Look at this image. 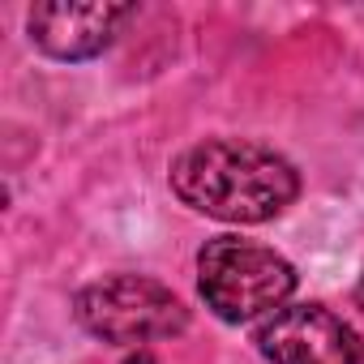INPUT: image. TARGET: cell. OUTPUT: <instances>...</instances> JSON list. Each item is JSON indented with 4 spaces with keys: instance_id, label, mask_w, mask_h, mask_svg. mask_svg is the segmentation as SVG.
<instances>
[{
    "instance_id": "6da1fadb",
    "label": "cell",
    "mask_w": 364,
    "mask_h": 364,
    "mask_svg": "<svg viewBox=\"0 0 364 364\" xmlns=\"http://www.w3.org/2000/svg\"><path fill=\"white\" fill-rule=\"evenodd\" d=\"M171 193L219 223H270L300 198V171L253 137H206L180 150L167 171Z\"/></svg>"
},
{
    "instance_id": "7a4b0ae2",
    "label": "cell",
    "mask_w": 364,
    "mask_h": 364,
    "mask_svg": "<svg viewBox=\"0 0 364 364\" xmlns=\"http://www.w3.org/2000/svg\"><path fill=\"white\" fill-rule=\"evenodd\" d=\"M198 291L206 309L228 326L274 317L296 291V266L270 245L215 236L198 249Z\"/></svg>"
},
{
    "instance_id": "3957f363",
    "label": "cell",
    "mask_w": 364,
    "mask_h": 364,
    "mask_svg": "<svg viewBox=\"0 0 364 364\" xmlns=\"http://www.w3.org/2000/svg\"><path fill=\"white\" fill-rule=\"evenodd\" d=\"M73 317L86 334L112 347H137L189 330V309L167 283L146 274H107L73 296Z\"/></svg>"
},
{
    "instance_id": "277c9868",
    "label": "cell",
    "mask_w": 364,
    "mask_h": 364,
    "mask_svg": "<svg viewBox=\"0 0 364 364\" xmlns=\"http://www.w3.org/2000/svg\"><path fill=\"white\" fill-rule=\"evenodd\" d=\"M257 351L270 364H364L360 334L326 304H283L257 326Z\"/></svg>"
},
{
    "instance_id": "5b68a950",
    "label": "cell",
    "mask_w": 364,
    "mask_h": 364,
    "mask_svg": "<svg viewBox=\"0 0 364 364\" xmlns=\"http://www.w3.org/2000/svg\"><path fill=\"white\" fill-rule=\"evenodd\" d=\"M133 18V5H107V0H48L26 14L31 43L65 65L95 60L112 48L120 26Z\"/></svg>"
},
{
    "instance_id": "8992f818",
    "label": "cell",
    "mask_w": 364,
    "mask_h": 364,
    "mask_svg": "<svg viewBox=\"0 0 364 364\" xmlns=\"http://www.w3.org/2000/svg\"><path fill=\"white\" fill-rule=\"evenodd\" d=\"M129 364H154V355H150V351H137V355H133Z\"/></svg>"
},
{
    "instance_id": "52a82bcc",
    "label": "cell",
    "mask_w": 364,
    "mask_h": 364,
    "mask_svg": "<svg viewBox=\"0 0 364 364\" xmlns=\"http://www.w3.org/2000/svg\"><path fill=\"white\" fill-rule=\"evenodd\" d=\"M355 304L364 309V274H360V283H355Z\"/></svg>"
}]
</instances>
